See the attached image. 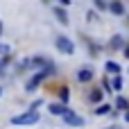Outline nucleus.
I'll list each match as a JSON object with an SVG mask.
<instances>
[{"label":"nucleus","instance_id":"nucleus-24","mask_svg":"<svg viewBox=\"0 0 129 129\" xmlns=\"http://www.w3.org/2000/svg\"><path fill=\"white\" fill-rule=\"evenodd\" d=\"M0 95H2V86H0Z\"/></svg>","mask_w":129,"mask_h":129},{"label":"nucleus","instance_id":"nucleus-20","mask_svg":"<svg viewBox=\"0 0 129 129\" xmlns=\"http://www.w3.org/2000/svg\"><path fill=\"white\" fill-rule=\"evenodd\" d=\"M125 122H129V109L125 111Z\"/></svg>","mask_w":129,"mask_h":129},{"label":"nucleus","instance_id":"nucleus-18","mask_svg":"<svg viewBox=\"0 0 129 129\" xmlns=\"http://www.w3.org/2000/svg\"><path fill=\"white\" fill-rule=\"evenodd\" d=\"M0 54H9V45H0Z\"/></svg>","mask_w":129,"mask_h":129},{"label":"nucleus","instance_id":"nucleus-3","mask_svg":"<svg viewBox=\"0 0 129 129\" xmlns=\"http://www.w3.org/2000/svg\"><path fill=\"white\" fill-rule=\"evenodd\" d=\"M48 75H50V70H39V73H36V75H34V77L27 82V84H25V91H27V93L36 91V88H39V84H41V82H43Z\"/></svg>","mask_w":129,"mask_h":129},{"label":"nucleus","instance_id":"nucleus-4","mask_svg":"<svg viewBox=\"0 0 129 129\" xmlns=\"http://www.w3.org/2000/svg\"><path fill=\"white\" fill-rule=\"evenodd\" d=\"M63 122H66V125H70V127H82V125H84V118H82V116H77L75 111H68V113L63 116Z\"/></svg>","mask_w":129,"mask_h":129},{"label":"nucleus","instance_id":"nucleus-9","mask_svg":"<svg viewBox=\"0 0 129 129\" xmlns=\"http://www.w3.org/2000/svg\"><path fill=\"white\" fill-rule=\"evenodd\" d=\"M109 45H111L113 50H120V52L125 50V48H122V36H120V34H116V36H113V39L109 41Z\"/></svg>","mask_w":129,"mask_h":129},{"label":"nucleus","instance_id":"nucleus-7","mask_svg":"<svg viewBox=\"0 0 129 129\" xmlns=\"http://www.w3.org/2000/svg\"><path fill=\"white\" fill-rule=\"evenodd\" d=\"M77 79H79L82 84H88V82L93 79V70H91V68H79V70H77Z\"/></svg>","mask_w":129,"mask_h":129},{"label":"nucleus","instance_id":"nucleus-19","mask_svg":"<svg viewBox=\"0 0 129 129\" xmlns=\"http://www.w3.org/2000/svg\"><path fill=\"white\" fill-rule=\"evenodd\" d=\"M104 129H122L120 125H109V127H104Z\"/></svg>","mask_w":129,"mask_h":129},{"label":"nucleus","instance_id":"nucleus-17","mask_svg":"<svg viewBox=\"0 0 129 129\" xmlns=\"http://www.w3.org/2000/svg\"><path fill=\"white\" fill-rule=\"evenodd\" d=\"M41 104H43V100H36V102H32V104H29V109H32V111H36Z\"/></svg>","mask_w":129,"mask_h":129},{"label":"nucleus","instance_id":"nucleus-10","mask_svg":"<svg viewBox=\"0 0 129 129\" xmlns=\"http://www.w3.org/2000/svg\"><path fill=\"white\" fill-rule=\"evenodd\" d=\"M88 100H91L93 104H102V91H100V88H93L91 95H88Z\"/></svg>","mask_w":129,"mask_h":129},{"label":"nucleus","instance_id":"nucleus-12","mask_svg":"<svg viewBox=\"0 0 129 129\" xmlns=\"http://www.w3.org/2000/svg\"><path fill=\"white\" fill-rule=\"evenodd\" d=\"M107 73H111V75H120V66L116 63V61H107Z\"/></svg>","mask_w":129,"mask_h":129},{"label":"nucleus","instance_id":"nucleus-8","mask_svg":"<svg viewBox=\"0 0 129 129\" xmlns=\"http://www.w3.org/2000/svg\"><path fill=\"white\" fill-rule=\"evenodd\" d=\"M54 16H57V20H59L61 25H68V14H66L63 7H57V9H54Z\"/></svg>","mask_w":129,"mask_h":129},{"label":"nucleus","instance_id":"nucleus-16","mask_svg":"<svg viewBox=\"0 0 129 129\" xmlns=\"http://www.w3.org/2000/svg\"><path fill=\"white\" fill-rule=\"evenodd\" d=\"M61 102H68V88L66 86L61 88Z\"/></svg>","mask_w":129,"mask_h":129},{"label":"nucleus","instance_id":"nucleus-2","mask_svg":"<svg viewBox=\"0 0 129 129\" xmlns=\"http://www.w3.org/2000/svg\"><path fill=\"white\" fill-rule=\"evenodd\" d=\"M54 48H57L59 52H63V54H73V52H75V43H73L68 36H63V34H57V36H54Z\"/></svg>","mask_w":129,"mask_h":129},{"label":"nucleus","instance_id":"nucleus-15","mask_svg":"<svg viewBox=\"0 0 129 129\" xmlns=\"http://www.w3.org/2000/svg\"><path fill=\"white\" fill-rule=\"evenodd\" d=\"M95 7H98V9H102V11H107V9H109V5H107L104 0H95Z\"/></svg>","mask_w":129,"mask_h":129},{"label":"nucleus","instance_id":"nucleus-1","mask_svg":"<svg viewBox=\"0 0 129 129\" xmlns=\"http://www.w3.org/2000/svg\"><path fill=\"white\" fill-rule=\"evenodd\" d=\"M41 118H39V111H25V113H16V116H11V125L14 127H27V125H36Z\"/></svg>","mask_w":129,"mask_h":129},{"label":"nucleus","instance_id":"nucleus-14","mask_svg":"<svg viewBox=\"0 0 129 129\" xmlns=\"http://www.w3.org/2000/svg\"><path fill=\"white\" fill-rule=\"evenodd\" d=\"M109 111H111L109 104H100V107H95V113H98V116H104V113H109Z\"/></svg>","mask_w":129,"mask_h":129},{"label":"nucleus","instance_id":"nucleus-11","mask_svg":"<svg viewBox=\"0 0 129 129\" xmlns=\"http://www.w3.org/2000/svg\"><path fill=\"white\" fill-rule=\"evenodd\" d=\"M116 109L127 111V109H129V100H127V98H122V95H118V98H116Z\"/></svg>","mask_w":129,"mask_h":129},{"label":"nucleus","instance_id":"nucleus-5","mask_svg":"<svg viewBox=\"0 0 129 129\" xmlns=\"http://www.w3.org/2000/svg\"><path fill=\"white\" fill-rule=\"evenodd\" d=\"M48 111H50V116H66L70 109L66 102H59V104H48Z\"/></svg>","mask_w":129,"mask_h":129},{"label":"nucleus","instance_id":"nucleus-22","mask_svg":"<svg viewBox=\"0 0 129 129\" xmlns=\"http://www.w3.org/2000/svg\"><path fill=\"white\" fill-rule=\"evenodd\" d=\"M122 52H125V57H127V59H129V48H125V50H122Z\"/></svg>","mask_w":129,"mask_h":129},{"label":"nucleus","instance_id":"nucleus-21","mask_svg":"<svg viewBox=\"0 0 129 129\" xmlns=\"http://www.w3.org/2000/svg\"><path fill=\"white\" fill-rule=\"evenodd\" d=\"M61 5H63V7H68V5H70V0H61Z\"/></svg>","mask_w":129,"mask_h":129},{"label":"nucleus","instance_id":"nucleus-13","mask_svg":"<svg viewBox=\"0 0 129 129\" xmlns=\"http://www.w3.org/2000/svg\"><path fill=\"white\" fill-rule=\"evenodd\" d=\"M111 88H113V91H122V77H120V75H116V77L111 79Z\"/></svg>","mask_w":129,"mask_h":129},{"label":"nucleus","instance_id":"nucleus-6","mask_svg":"<svg viewBox=\"0 0 129 129\" xmlns=\"http://www.w3.org/2000/svg\"><path fill=\"white\" fill-rule=\"evenodd\" d=\"M109 11H111L113 16H122V14H125V5H122L120 0H111V2H109Z\"/></svg>","mask_w":129,"mask_h":129},{"label":"nucleus","instance_id":"nucleus-23","mask_svg":"<svg viewBox=\"0 0 129 129\" xmlns=\"http://www.w3.org/2000/svg\"><path fill=\"white\" fill-rule=\"evenodd\" d=\"M0 34H2V23H0Z\"/></svg>","mask_w":129,"mask_h":129}]
</instances>
